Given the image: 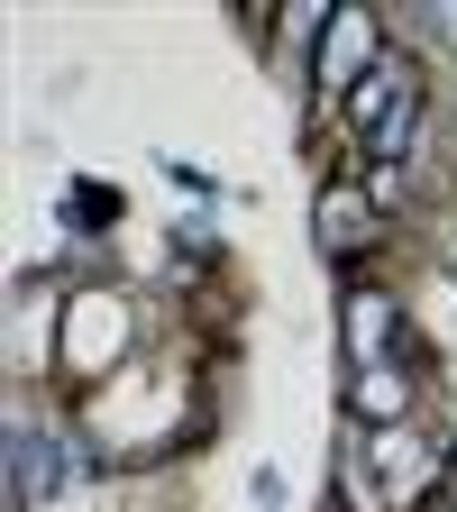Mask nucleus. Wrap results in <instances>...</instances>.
I'll return each mask as SVG.
<instances>
[{
  "label": "nucleus",
  "mask_w": 457,
  "mask_h": 512,
  "mask_svg": "<svg viewBox=\"0 0 457 512\" xmlns=\"http://www.w3.org/2000/svg\"><path fill=\"white\" fill-rule=\"evenodd\" d=\"M375 467H384V494L412 512V503L439 485V448H430V439H403V430H384V439H375Z\"/></svg>",
  "instance_id": "nucleus-1"
},
{
  "label": "nucleus",
  "mask_w": 457,
  "mask_h": 512,
  "mask_svg": "<svg viewBox=\"0 0 457 512\" xmlns=\"http://www.w3.org/2000/svg\"><path fill=\"white\" fill-rule=\"evenodd\" d=\"M320 247L366 256L375 247V192H357V183H330V192H320Z\"/></svg>",
  "instance_id": "nucleus-2"
},
{
  "label": "nucleus",
  "mask_w": 457,
  "mask_h": 512,
  "mask_svg": "<svg viewBox=\"0 0 457 512\" xmlns=\"http://www.w3.org/2000/svg\"><path fill=\"white\" fill-rule=\"evenodd\" d=\"M357 55H375V19H366V10H339L330 28H320V101H330V92H348Z\"/></svg>",
  "instance_id": "nucleus-3"
},
{
  "label": "nucleus",
  "mask_w": 457,
  "mask_h": 512,
  "mask_svg": "<svg viewBox=\"0 0 457 512\" xmlns=\"http://www.w3.org/2000/svg\"><path fill=\"white\" fill-rule=\"evenodd\" d=\"M357 366H394V339H403V311L384 302V293H357Z\"/></svg>",
  "instance_id": "nucleus-4"
}]
</instances>
